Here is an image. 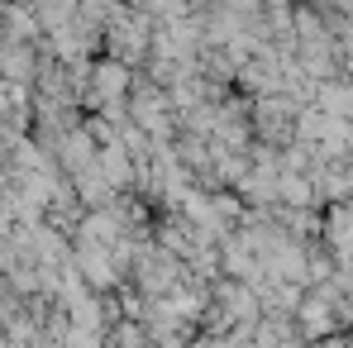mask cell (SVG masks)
Segmentation results:
<instances>
[{
    "mask_svg": "<svg viewBox=\"0 0 353 348\" xmlns=\"http://www.w3.org/2000/svg\"><path fill=\"white\" fill-rule=\"evenodd\" d=\"M134 115H139V129H148V134H168V101H163L158 91H139Z\"/></svg>",
    "mask_w": 353,
    "mask_h": 348,
    "instance_id": "6da1fadb",
    "label": "cell"
}]
</instances>
